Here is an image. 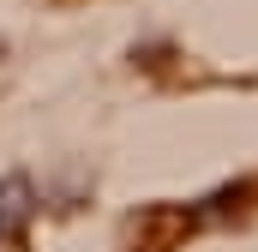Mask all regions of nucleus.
Segmentation results:
<instances>
[{"mask_svg": "<svg viewBox=\"0 0 258 252\" xmlns=\"http://www.w3.org/2000/svg\"><path fill=\"white\" fill-rule=\"evenodd\" d=\"M18 216H24V180H6L0 186V228L18 234Z\"/></svg>", "mask_w": 258, "mask_h": 252, "instance_id": "f257e3e1", "label": "nucleus"}]
</instances>
